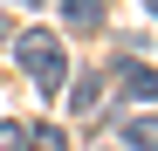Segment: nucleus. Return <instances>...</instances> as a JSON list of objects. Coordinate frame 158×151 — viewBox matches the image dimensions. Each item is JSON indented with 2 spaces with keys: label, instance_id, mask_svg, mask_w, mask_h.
Wrapping results in <instances>:
<instances>
[{
  "label": "nucleus",
  "instance_id": "nucleus-1",
  "mask_svg": "<svg viewBox=\"0 0 158 151\" xmlns=\"http://www.w3.org/2000/svg\"><path fill=\"white\" fill-rule=\"evenodd\" d=\"M14 55H21V69L35 76V89L48 96V103L69 89V55H62L55 28H14Z\"/></svg>",
  "mask_w": 158,
  "mask_h": 151
},
{
  "label": "nucleus",
  "instance_id": "nucleus-2",
  "mask_svg": "<svg viewBox=\"0 0 158 151\" xmlns=\"http://www.w3.org/2000/svg\"><path fill=\"white\" fill-rule=\"evenodd\" d=\"M110 83H117L124 96H138V103H151V96H158V69H144V62H131V55H124V62L110 69Z\"/></svg>",
  "mask_w": 158,
  "mask_h": 151
},
{
  "label": "nucleus",
  "instance_id": "nucleus-3",
  "mask_svg": "<svg viewBox=\"0 0 158 151\" xmlns=\"http://www.w3.org/2000/svg\"><path fill=\"white\" fill-rule=\"evenodd\" d=\"M117 137H124L131 151H158V117H124Z\"/></svg>",
  "mask_w": 158,
  "mask_h": 151
},
{
  "label": "nucleus",
  "instance_id": "nucleus-4",
  "mask_svg": "<svg viewBox=\"0 0 158 151\" xmlns=\"http://www.w3.org/2000/svg\"><path fill=\"white\" fill-rule=\"evenodd\" d=\"M62 7H69V28L76 35H89L96 21H103V0H62Z\"/></svg>",
  "mask_w": 158,
  "mask_h": 151
},
{
  "label": "nucleus",
  "instance_id": "nucleus-5",
  "mask_svg": "<svg viewBox=\"0 0 158 151\" xmlns=\"http://www.w3.org/2000/svg\"><path fill=\"white\" fill-rule=\"evenodd\" d=\"M28 151H69V137L55 131V124H35V131H28Z\"/></svg>",
  "mask_w": 158,
  "mask_h": 151
},
{
  "label": "nucleus",
  "instance_id": "nucleus-6",
  "mask_svg": "<svg viewBox=\"0 0 158 151\" xmlns=\"http://www.w3.org/2000/svg\"><path fill=\"white\" fill-rule=\"evenodd\" d=\"M96 89H103V76H83V83L69 89V110H96Z\"/></svg>",
  "mask_w": 158,
  "mask_h": 151
},
{
  "label": "nucleus",
  "instance_id": "nucleus-7",
  "mask_svg": "<svg viewBox=\"0 0 158 151\" xmlns=\"http://www.w3.org/2000/svg\"><path fill=\"white\" fill-rule=\"evenodd\" d=\"M0 151H28V124H14V117H0Z\"/></svg>",
  "mask_w": 158,
  "mask_h": 151
},
{
  "label": "nucleus",
  "instance_id": "nucleus-8",
  "mask_svg": "<svg viewBox=\"0 0 158 151\" xmlns=\"http://www.w3.org/2000/svg\"><path fill=\"white\" fill-rule=\"evenodd\" d=\"M0 41H14V21H7V14H0Z\"/></svg>",
  "mask_w": 158,
  "mask_h": 151
},
{
  "label": "nucleus",
  "instance_id": "nucleus-9",
  "mask_svg": "<svg viewBox=\"0 0 158 151\" xmlns=\"http://www.w3.org/2000/svg\"><path fill=\"white\" fill-rule=\"evenodd\" d=\"M21 7H35V0H21Z\"/></svg>",
  "mask_w": 158,
  "mask_h": 151
},
{
  "label": "nucleus",
  "instance_id": "nucleus-10",
  "mask_svg": "<svg viewBox=\"0 0 158 151\" xmlns=\"http://www.w3.org/2000/svg\"><path fill=\"white\" fill-rule=\"evenodd\" d=\"M151 14H158V0H151Z\"/></svg>",
  "mask_w": 158,
  "mask_h": 151
}]
</instances>
